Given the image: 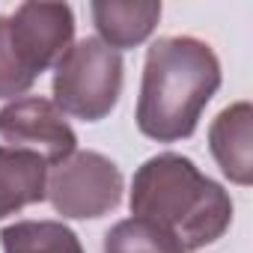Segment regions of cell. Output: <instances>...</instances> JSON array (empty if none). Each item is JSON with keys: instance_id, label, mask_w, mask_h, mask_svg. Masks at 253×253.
Listing matches in <instances>:
<instances>
[{"instance_id": "cell-7", "label": "cell", "mask_w": 253, "mask_h": 253, "mask_svg": "<svg viewBox=\"0 0 253 253\" xmlns=\"http://www.w3.org/2000/svg\"><path fill=\"white\" fill-rule=\"evenodd\" d=\"M250 125H253V107L247 101L223 107L211 128H209V146L223 170V176L235 185L253 182V155H250Z\"/></svg>"}, {"instance_id": "cell-5", "label": "cell", "mask_w": 253, "mask_h": 253, "mask_svg": "<svg viewBox=\"0 0 253 253\" xmlns=\"http://www.w3.org/2000/svg\"><path fill=\"white\" fill-rule=\"evenodd\" d=\"M0 137L9 143V149L39 155L48 167H57L78 152V137L63 110L39 95L12 98L0 110Z\"/></svg>"}, {"instance_id": "cell-10", "label": "cell", "mask_w": 253, "mask_h": 253, "mask_svg": "<svg viewBox=\"0 0 253 253\" xmlns=\"http://www.w3.org/2000/svg\"><path fill=\"white\" fill-rule=\"evenodd\" d=\"M3 253H84L78 235L60 220H18L0 232Z\"/></svg>"}, {"instance_id": "cell-11", "label": "cell", "mask_w": 253, "mask_h": 253, "mask_svg": "<svg viewBox=\"0 0 253 253\" xmlns=\"http://www.w3.org/2000/svg\"><path fill=\"white\" fill-rule=\"evenodd\" d=\"M104 253H185L179 241L146 217L119 220L104 235Z\"/></svg>"}, {"instance_id": "cell-12", "label": "cell", "mask_w": 253, "mask_h": 253, "mask_svg": "<svg viewBox=\"0 0 253 253\" xmlns=\"http://www.w3.org/2000/svg\"><path fill=\"white\" fill-rule=\"evenodd\" d=\"M33 84H36V78L30 75V69L24 66V60L18 57L15 45H12L9 21H6V15H0V98L24 95Z\"/></svg>"}, {"instance_id": "cell-1", "label": "cell", "mask_w": 253, "mask_h": 253, "mask_svg": "<svg viewBox=\"0 0 253 253\" xmlns=\"http://www.w3.org/2000/svg\"><path fill=\"white\" fill-rule=\"evenodd\" d=\"M220 86V60L194 36H164L149 45L137 98V128L149 140L176 143L197 122Z\"/></svg>"}, {"instance_id": "cell-3", "label": "cell", "mask_w": 253, "mask_h": 253, "mask_svg": "<svg viewBox=\"0 0 253 253\" xmlns=\"http://www.w3.org/2000/svg\"><path fill=\"white\" fill-rule=\"evenodd\" d=\"M122 92V57L101 39L75 42L54 66V104L63 116L84 122L104 119Z\"/></svg>"}, {"instance_id": "cell-4", "label": "cell", "mask_w": 253, "mask_h": 253, "mask_svg": "<svg viewBox=\"0 0 253 253\" xmlns=\"http://www.w3.org/2000/svg\"><path fill=\"white\" fill-rule=\"evenodd\" d=\"M45 197L63 217H101L122 200V173L101 152H75L51 170Z\"/></svg>"}, {"instance_id": "cell-2", "label": "cell", "mask_w": 253, "mask_h": 253, "mask_svg": "<svg viewBox=\"0 0 253 253\" xmlns=\"http://www.w3.org/2000/svg\"><path fill=\"white\" fill-rule=\"evenodd\" d=\"M131 214L170 232L185 253L214 244L232 223L229 194L176 152L149 158L131 182Z\"/></svg>"}, {"instance_id": "cell-8", "label": "cell", "mask_w": 253, "mask_h": 253, "mask_svg": "<svg viewBox=\"0 0 253 253\" xmlns=\"http://www.w3.org/2000/svg\"><path fill=\"white\" fill-rule=\"evenodd\" d=\"M89 12L101 42L113 51H125L149 39L161 21V0H95Z\"/></svg>"}, {"instance_id": "cell-6", "label": "cell", "mask_w": 253, "mask_h": 253, "mask_svg": "<svg viewBox=\"0 0 253 253\" xmlns=\"http://www.w3.org/2000/svg\"><path fill=\"white\" fill-rule=\"evenodd\" d=\"M9 21V36L15 51L33 78L57 66V60L72 48L75 12L69 3H21Z\"/></svg>"}, {"instance_id": "cell-9", "label": "cell", "mask_w": 253, "mask_h": 253, "mask_svg": "<svg viewBox=\"0 0 253 253\" xmlns=\"http://www.w3.org/2000/svg\"><path fill=\"white\" fill-rule=\"evenodd\" d=\"M48 188V164L24 149L0 146V220L42 203Z\"/></svg>"}]
</instances>
